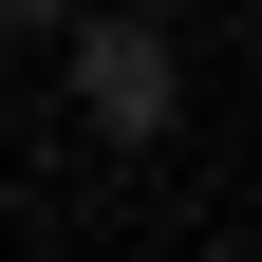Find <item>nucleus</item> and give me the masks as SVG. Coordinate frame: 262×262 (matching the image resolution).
I'll list each match as a JSON object with an SVG mask.
<instances>
[{
  "label": "nucleus",
  "mask_w": 262,
  "mask_h": 262,
  "mask_svg": "<svg viewBox=\"0 0 262 262\" xmlns=\"http://www.w3.org/2000/svg\"><path fill=\"white\" fill-rule=\"evenodd\" d=\"M56 75H75V131H94V150H150V131L187 113V19L75 0V19H56Z\"/></svg>",
  "instance_id": "f257e3e1"
}]
</instances>
